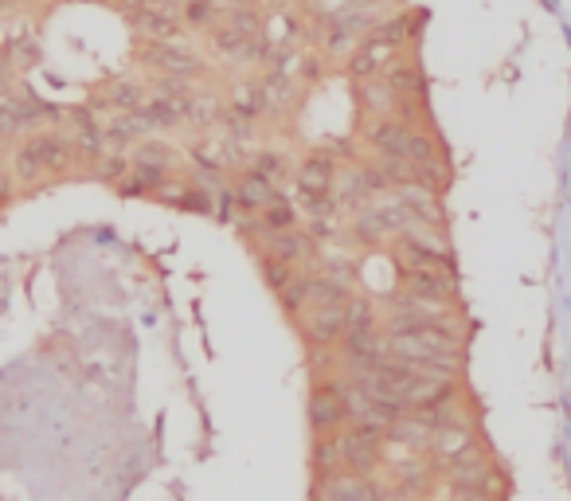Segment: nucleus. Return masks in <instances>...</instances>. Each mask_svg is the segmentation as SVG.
<instances>
[{"instance_id": "nucleus-1", "label": "nucleus", "mask_w": 571, "mask_h": 501, "mask_svg": "<svg viewBox=\"0 0 571 501\" xmlns=\"http://www.w3.org/2000/svg\"><path fill=\"white\" fill-rule=\"evenodd\" d=\"M75 161H78V149L75 142H71V134L39 130V134H28L12 149V176H16V184L32 188V184H48V181H59V176H68Z\"/></svg>"}, {"instance_id": "nucleus-28", "label": "nucleus", "mask_w": 571, "mask_h": 501, "mask_svg": "<svg viewBox=\"0 0 571 501\" xmlns=\"http://www.w3.org/2000/svg\"><path fill=\"white\" fill-rule=\"evenodd\" d=\"M4 51H9V59H12V71H28V68H36L39 63V44L32 36L12 39Z\"/></svg>"}, {"instance_id": "nucleus-24", "label": "nucleus", "mask_w": 571, "mask_h": 501, "mask_svg": "<svg viewBox=\"0 0 571 501\" xmlns=\"http://www.w3.org/2000/svg\"><path fill=\"white\" fill-rule=\"evenodd\" d=\"M130 173H134V164H130V157L125 154H118V149H106L98 161H90V176L102 181V184H118L122 176H130Z\"/></svg>"}, {"instance_id": "nucleus-32", "label": "nucleus", "mask_w": 571, "mask_h": 501, "mask_svg": "<svg viewBox=\"0 0 571 501\" xmlns=\"http://www.w3.org/2000/svg\"><path fill=\"white\" fill-rule=\"evenodd\" d=\"M9 4H24V0H0V9H9Z\"/></svg>"}, {"instance_id": "nucleus-26", "label": "nucleus", "mask_w": 571, "mask_h": 501, "mask_svg": "<svg viewBox=\"0 0 571 501\" xmlns=\"http://www.w3.org/2000/svg\"><path fill=\"white\" fill-rule=\"evenodd\" d=\"M219 16H223V9H219L216 0H184L181 4V20L189 28H211Z\"/></svg>"}, {"instance_id": "nucleus-27", "label": "nucleus", "mask_w": 571, "mask_h": 501, "mask_svg": "<svg viewBox=\"0 0 571 501\" xmlns=\"http://www.w3.org/2000/svg\"><path fill=\"white\" fill-rule=\"evenodd\" d=\"M278 306H282L286 318H297V314H305V306H309V290H305V274H297L290 286L278 294Z\"/></svg>"}, {"instance_id": "nucleus-11", "label": "nucleus", "mask_w": 571, "mask_h": 501, "mask_svg": "<svg viewBox=\"0 0 571 501\" xmlns=\"http://www.w3.org/2000/svg\"><path fill=\"white\" fill-rule=\"evenodd\" d=\"M258 250H267V255L290 262V267H305V262L317 259V235L305 232V228H290V232L267 235V243Z\"/></svg>"}, {"instance_id": "nucleus-4", "label": "nucleus", "mask_w": 571, "mask_h": 501, "mask_svg": "<svg viewBox=\"0 0 571 501\" xmlns=\"http://www.w3.org/2000/svg\"><path fill=\"white\" fill-rule=\"evenodd\" d=\"M142 63L161 78H181V83H196L208 71L201 51L189 48V44H177V39H149L142 48Z\"/></svg>"}, {"instance_id": "nucleus-13", "label": "nucleus", "mask_w": 571, "mask_h": 501, "mask_svg": "<svg viewBox=\"0 0 571 501\" xmlns=\"http://www.w3.org/2000/svg\"><path fill=\"white\" fill-rule=\"evenodd\" d=\"M228 114L239 118V122H251V125H255L258 118L270 114V98H267V87H263V78H243V83L231 87Z\"/></svg>"}, {"instance_id": "nucleus-3", "label": "nucleus", "mask_w": 571, "mask_h": 501, "mask_svg": "<svg viewBox=\"0 0 571 501\" xmlns=\"http://www.w3.org/2000/svg\"><path fill=\"white\" fill-rule=\"evenodd\" d=\"M341 463L349 474L361 478H380L388 466V435L376 427H344L341 431Z\"/></svg>"}, {"instance_id": "nucleus-19", "label": "nucleus", "mask_w": 571, "mask_h": 501, "mask_svg": "<svg viewBox=\"0 0 571 501\" xmlns=\"http://www.w3.org/2000/svg\"><path fill=\"white\" fill-rule=\"evenodd\" d=\"M228 118V102L216 95H189L184 98V122L192 130H216Z\"/></svg>"}, {"instance_id": "nucleus-23", "label": "nucleus", "mask_w": 571, "mask_h": 501, "mask_svg": "<svg viewBox=\"0 0 571 501\" xmlns=\"http://www.w3.org/2000/svg\"><path fill=\"white\" fill-rule=\"evenodd\" d=\"M247 169L263 176V181H270L275 188H282V184L294 176V169H290V157L278 154V149H258V154H251Z\"/></svg>"}, {"instance_id": "nucleus-14", "label": "nucleus", "mask_w": 571, "mask_h": 501, "mask_svg": "<svg viewBox=\"0 0 571 501\" xmlns=\"http://www.w3.org/2000/svg\"><path fill=\"white\" fill-rule=\"evenodd\" d=\"M145 83L137 78H110L102 95L90 98V110H110V114H125V110H142L145 102Z\"/></svg>"}, {"instance_id": "nucleus-21", "label": "nucleus", "mask_w": 571, "mask_h": 501, "mask_svg": "<svg viewBox=\"0 0 571 501\" xmlns=\"http://www.w3.org/2000/svg\"><path fill=\"white\" fill-rule=\"evenodd\" d=\"M255 220H258V232H263V235L290 232V228H297V204L290 200L286 193H278L275 200H270L267 208L255 216Z\"/></svg>"}, {"instance_id": "nucleus-30", "label": "nucleus", "mask_w": 571, "mask_h": 501, "mask_svg": "<svg viewBox=\"0 0 571 501\" xmlns=\"http://www.w3.org/2000/svg\"><path fill=\"white\" fill-rule=\"evenodd\" d=\"M12 200V181L4 173H0V208H4V204Z\"/></svg>"}, {"instance_id": "nucleus-5", "label": "nucleus", "mask_w": 571, "mask_h": 501, "mask_svg": "<svg viewBox=\"0 0 571 501\" xmlns=\"http://www.w3.org/2000/svg\"><path fill=\"white\" fill-rule=\"evenodd\" d=\"M309 431L314 435H341L349 427V407H344L341 392V376H317L314 388H309Z\"/></svg>"}, {"instance_id": "nucleus-18", "label": "nucleus", "mask_w": 571, "mask_h": 501, "mask_svg": "<svg viewBox=\"0 0 571 501\" xmlns=\"http://www.w3.org/2000/svg\"><path fill=\"white\" fill-rule=\"evenodd\" d=\"M305 290H309V306H344V302L353 298V286L344 279H333V274H305ZM305 306V309H309Z\"/></svg>"}, {"instance_id": "nucleus-12", "label": "nucleus", "mask_w": 571, "mask_h": 501, "mask_svg": "<svg viewBox=\"0 0 571 501\" xmlns=\"http://www.w3.org/2000/svg\"><path fill=\"white\" fill-rule=\"evenodd\" d=\"M356 102H361L364 114H372V122H380V118H396L400 114V90L391 87L388 78L376 75V78H364L356 83Z\"/></svg>"}, {"instance_id": "nucleus-29", "label": "nucleus", "mask_w": 571, "mask_h": 501, "mask_svg": "<svg viewBox=\"0 0 571 501\" xmlns=\"http://www.w3.org/2000/svg\"><path fill=\"white\" fill-rule=\"evenodd\" d=\"M12 75H16V71H12V59H9V51L0 48V95H4V90H9Z\"/></svg>"}, {"instance_id": "nucleus-10", "label": "nucleus", "mask_w": 571, "mask_h": 501, "mask_svg": "<svg viewBox=\"0 0 571 501\" xmlns=\"http://www.w3.org/2000/svg\"><path fill=\"white\" fill-rule=\"evenodd\" d=\"M415 130H420V125L403 122V118H380V122H372L368 130H364V142L372 145L376 157H408V145Z\"/></svg>"}, {"instance_id": "nucleus-6", "label": "nucleus", "mask_w": 571, "mask_h": 501, "mask_svg": "<svg viewBox=\"0 0 571 501\" xmlns=\"http://www.w3.org/2000/svg\"><path fill=\"white\" fill-rule=\"evenodd\" d=\"M294 321L302 341L309 349H317V353H329L344 338V306H309Z\"/></svg>"}, {"instance_id": "nucleus-31", "label": "nucleus", "mask_w": 571, "mask_h": 501, "mask_svg": "<svg viewBox=\"0 0 571 501\" xmlns=\"http://www.w3.org/2000/svg\"><path fill=\"white\" fill-rule=\"evenodd\" d=\"M309 501H333V498H325L321 490H309Z\"/></svg>"}, {"instance_id": "nucleus-17", "label": "nucleus", "mask_w": 571, "mask_h": 501, "mask_svg": "<svg viewBox=\"0 0 571 501\" xmlns=\"http://www.w3.org/2000/svg\"><path fill=\"white\" fill-rule=\"evenodd\" d=\"M309 471H314V482H325V478H333V474L344 471L341 435H314V447H309Z\"/></svg>"}, {"instance_id": "nucleus-7", "label": "nucleus", "mask_w": 571, "mask_h": 501, "mask_svg": "<svg viewBox=\"0 0 571 501\" xmlns=\"http://www.w3.org/2000/svg\"><path fill=\"white\" fill-rule=\"evenodd\" d=\"M337 173H341V157L333 149H309L294 169L297 196H333Z\"/></svg>"}, {"instance_id": "nucleus-9", "label": "nucleus", "mask_w": 571, "mask_h": 501, "mask_svg": "<svg viewBox=\"0 0 571 501\" xmlns=\"http://www.w3.org/2000/svg\"><path fill=\"white\" fill-rule=\"evenodd\" d=\"M396 59H400V48L372 32V36H364L361 44L349 51V78H356V83H364V78H376V75H384V71H388Z\"/></svg>"}, {"instance_id": "nucleus-15", "label": "nucleus", "mask_w": 571, "mask_h": 501, "mask_svg": "<svg viewBox=\"0 0 571 501\" xmlns=\"http://www.w3.org/2000/svg\"><path fill=\"white\" fill-rule=\"evenodd\" d=\"M231 188H235V204H239V212L243 216H258L278 193H282V188H275V184L263 181L258 173H251V169H239V176L231 181Z\"/></svg>"}, {"instance_id": "nucleus-20", "label": "nucleus", "mask_w": 571, "mask_h": 501, "mask_svg": "<svg viewBox=\"0 0 571 501\" xmlns=\"http://www.w3.org/2000/svg\"><path fill=\"white\" fill-rule=\"evenodd\" d=\"M384 78L400 90V98H427V75H423V68L415 63V59L400 56L388 71H384Z\"/></svg>"}, {"instance_id": "nucleus-8", "label": "nucleus", "mask_w": 571, "mask_h": 501, "mask_svg": "<svg viewBox=\"0 0 571 501\" xmlns=\"http://www.w3.org/2000/svg\"><path fill=\"white\" fill-rule=\"evenodd\" d=\"M130 164H134V176H142V181L149 184V193H157V188L172 176V169H177V149L157 142V137H149V142L134 145Z\"/></svg>"}, {"instance_id": "nucleus-16", "label": "nucleus", "mask_w": 571, "mask_h": 501, "mask_svg": "<svg viewBox=\"0 0 571 501\" xmlns=\"http://www.w3.org/2000/svg\"><path fill=\"white\" fill-rule=\"evenodd\" d=\"M142 118L149 122L153 134H165V130H177L184 122V98L177 95H161V90H153V98L142 102Z\"/></svg>"}, {"instance_id": "nucleus-2", "label": "nucleus", "mask_w": 571, "mask_h": 501, "mask_svg": "<svg viewBox=\"0 0 571 501\" xmlns=\"http://www.w3.org/2000/svg\"><path fill=\"white\" fill-rule=\"evenodd\" d=\"M411 223H420L408 212V204L400 200V193L376 196L372 204H364L361 212H353L349 223V235H353L361 247H384V243H396Z\"/></svg>"}, {"instance_id": "nucleus-22", "label": "nucleus", "mask_w": 571, "mask_h": 501, "mask_svg": "<svg viewBox=\"0 0 571 501\" xmlns=\"http://www.w3.org/2000/svg\"><path fill=\"white\" fill-rule=\"evenodd\" d=\"M364 329H384V318L368 294H353L344 302V333H364Z\"/></svg>"}, {"instance_id": "nucleus-25", "label": "nucleus", "mask_w": 571, "mask_h": 501, "mask_svg": "<svg viewBox=\"0 0 571 501\" xmlns=\"http://www.w3.org/2000/svg\"><path fill=\"white\" fill-rule=\"evenodd\" d=\"M258 270H263V282H267L275 294H282L290 282L302 274L297 267H290V262H282V259H275V255H267V250H258Z\"/></svg>"}]
</instances>
